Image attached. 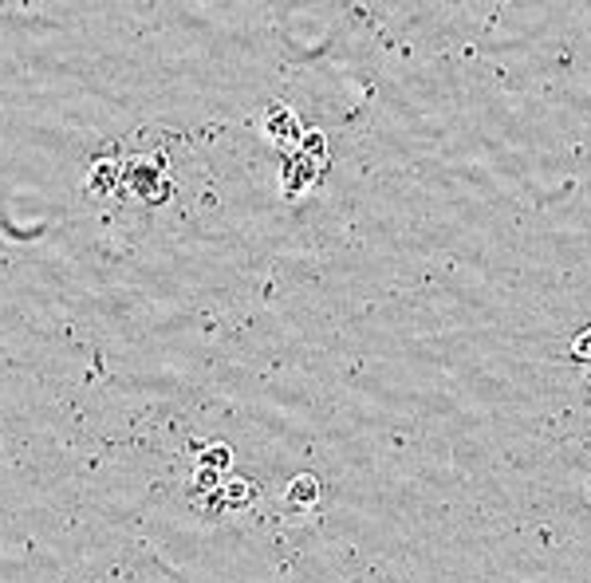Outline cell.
Wrapping results in <instances>:
<instances>
[{
	"label": "cell",
	"instance_id": "6da1fadb",
	"mask_svg": "<svg viewBox=\"0 0 591 583\" xmlns=\"http://www.w3.org/2000/svg\"><path fill=\"white\" fill-rule=\"evenodd\" d=\"M319 170H324V162H316V158L292 150V154L284 158V170H281V193H284V198H300L304 190L316 186Z\"/></svg>",
	"mask_w": 591,
	"mask_h": 583
},
{
	"label": "cell",
	"instance_id": "277c9868",
	"mask_svg": "<svg viewBox=\"0 0 591 583\" xmlns=\"http://www.w3.org/2000/svg\"><path fill=\"white\" fill-rule=\"evenodd\" d=\"M572 359H576L579 366H587V375H591V328L572 343Z\"/></svg>",
	"mask_w": 591,
	"mask_h": 583
},
{
	"label": "cell",
	"instance_id": "7a4b0ae2",
	"mask_svg": "<svg viewBox=\"0 0 591 583\" xmlns=\"http://www.w3.org/2000/svg\"><path fill=\"white\" fill-rule=\"evenodd\" d=\"M261 131H264L268 143H276L284 150H296V143H300V118H296L292 106L276 103V106H268V111H264Z\"/></svg>",
	"mask_w": 591,
	"mask_h": 583
},
{
	"label": "cell",
	"instance_id": "3957f363",
	"mask_svg": "<svg viewBox=\"0 0 591 583\" xmlns=\"http://www.w3.org/2000/svg\"><path fill=\"white\" fill-rule=\"evenodd\" d=\"M316 501H319V481L311 477V473H300V477L288 485V504H292V509H311Z\"/></svg>",
	"mask_w": 591,
	"mask_h": 583
}]
</instances>
